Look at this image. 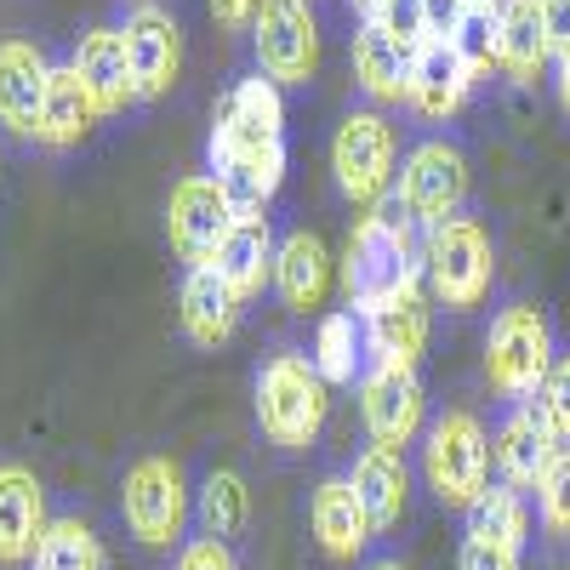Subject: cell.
Masks as SVG:
<instances>
[{"instance_id": "1", "label": "cell", "mask_w": 570, "mask_h": 570, "mask_svg": "<svg viewBox=\"0 0 570 570\" xmlns=\"http://www.w3.org/2000/svg\"><path fill=\"white\" fill-rule=\"evenodd\" d=\"M252 411H257V434L279 456L314 451L320 428L331 416V383L320 376L314 354H303V348L263 354V365L252 376Z\"/></svg>"}, {"instance_id": "2", "label": "cell", "mask_w": 570, "mask_h": 570, "mask_svg": "<svg viewBox=\"0 0 570 570\" xmlns=\"http://www.w3.org/2000/svg\"><path fill=\"white\" fill-rule=\"evenodd\" d=\"M422 240H428V234H422V223L400 206V195L376 200V206L354 223L348 252H343V292H348L354 314L371 308L376 297L400 292V285L422 279Z\"/></svg>"}, {"instance_id": "3", "label": "cell", "mask_w": 570, "mask_h": 570, "mask_svg": "<svg viewBox=\"0 0 570 570\" xmlns=\"http://www.w3.org/2000/svg\"><path fill=\"white\" fill-rule=\"evenodd\" d=\"M422 285L445 314H473L497 285V240L480 217H451L422 240Z\"/></svg>"}, {"instance_id": "4", "label": "cell", "mask_w": 570, "mask_h": 570, "mask_svg": "<svg viewBox=\"0 0 570 570\" xmlns=\"http://www.w3.org/2000/svg\"><path fill=\"white\" fill-rule=\"evenodd\" d=\"M491 434L485 422L473 416L468 405H445L422 434V480L428 491L440 497V508L451 513H468L491 491Z\"/></svg>"}, {"instance_id": "5", "label": "cell", "mask_w": 570, "mask_h": 570, "mask_svg": "<svg viewBox=\"0 0 570 570\" xmlns=\"http://www.w3.org/2000/svg\"><path fill=\"white\" fill-rule=\"evenodd\" d=\"M559 348H553V325L537 303H502L491 331H485V383L519 405V400H537L542 383H548V371H553Z\"/></svg>"}, {"instance_id": "6", "label": "cell", "mask_w": 570, "mask_h": 570, "mask_svg": "<svg viewBox=\"0 0 570 570\" xmlns=\"http://www.w3.org/2000/svg\"><path fill=\"white\" fill-rule=\"evenodd\" d=\"M195 513V491L183 480V462L177 456H137L120 480V519H126V537L149 553L183 548V525Z\"/></svg>"}, {"instance_id": "7", "label": "cell", "mask_w": 570, "mask_h": 570, "mask_svg": "<svg viewBox=\"0 0 570 570\" xmlns=\"http://www.w3.org/2000/svg\"><path fill=\"white\" fill-rule=\"evenodd\" d=\"M331 171L348 206H376L394 188V126L376 109H354L331 137Z\"/></svg>"}, {"instance_id": "8", "label": "cell", "mask_w": 570, "mask_h": 570, "mask_svg": "<svg viewBox=\"0 0 570 570\" xmlns=\"http://www.w3.org/2000/svg\"><path fill=\"white\" fill-rule=\"evenodd\" d=\"M468 183H473V171H468V155L456 149V142L422 137L416 149L405 155V166H400V206H405V212L422 223V234H428V228L462 217Z\"/></svg>"}, {"instance_id": "9", "label": "cell", "mask_w": 570, "mask_h": 570, "mask_svg": "<svg viewBox=\"0 0 570 570\" xmlns=\"http://www.w3.org/2000/svg\"><path fill=\"white\" fill-rule=\"evenodd\" d=\"M268 142H285V104H279V86H274L268 75H246V80L217 104V115H212L206 160H212V171H217V166H228L234 155L268 149Z\"/></svg>"}, {"instance_id": "10", "label": "cell", "mask_w": 570, "mask_h": 570, "mask_svg": "<svg viewBox=\"0 0 570 570\" xmlns=\"http://www.w3.org/2000/svg\"><path fill=\"white\" fill-rule=\"evenodd\" d=\"M234 223H240V212H234L228 188H223L212 171H188V177L171 188V200H166V240H171V252H177L188 268L212 263Z\"/></svg>"}, {"instance_id": "11", "label": "cell", "mask_w": 570, "mask_h": 570, "mask_svg": "<svg viewBox=\"0 0 570 570\" xmlns=\"http://www.w3.org/2000/svg\"><path fill=\"white\" fill-rule=\"evenodd\" d=\"M252 52L257 75L274 86H308L320 69V23L308 0H263V12L252 23Z\"/></svg>"}, {"instance_id": "12", "label": "cell", "mask_w": 570, "mask_h": 570, "mask_svg": "<svg viewBox=\"0 0 570 570\" xmlns=\"http://www.w3.org/2000/svg\"><path fill=\"white\" fill-rule=\"evenodd\" d=\"M360 422L371 445L383 451H400L416 445L428 434V394H422V376L416 371H400V365H365L360 376Z\"/></svg>"}, {"instance_id": "13", "label": "cell", "mask_w": 570, "mask_h": 570, "mask_svg": "<svg viewBox=\"0 0 570 570\" xmlns=\"http://www.w3.org/2000/svg\"><path fill=\"white\" fill-rule=\"evenodd\" d=\"M428 285L411 279L400 292L376 297L371 308H360L365 320V354L371 365H400V371H416L422 354H428V331H434V308H428Z\"/></svg>"}, {"instance_id": "14", "label": "cell", "mask_w": 570, "mask_h": 570, "mask_svg": "<svg viewBox=\"0 0 570 570\" xmlns=\"http://www.w3.org/2000/svg\"><path fill=\"white\" fill-rule=\"evenodd\" d=\"M559 451H564V445H559V434H553L542 400L508 405V416L497 422V440H491L497 473H502V485H513V491H537Z\"/></svg>"}, {"instance_id": "15", "label": "cell", "mask_w": 570, "mask_h": 570, "mask_svg": "<svg viewBox=\"0 0 570 570\" xmlns=\"http://www.w3.org/2000/svg\"><path fill=\"white\" fill-rule=\"evenodd\" d=\"M126 58H131V80H137V104H155L177 86V69H183V29L171 12L160 7H131L126 23Z\"/></svg>"}, {"instance_id": "16", "label": "cell", "mask_w": 570, "mask_h": 570, "mask_svg": "<svg viewBox=\"0 0 570 570\" xmlns=\"http://www.w3.org/2000/svg\"><path fill=\"white\" fill-rule=\"evenodd\" d=\"M308 531H314L320 553L337 559V564H354L376 542L371 513H365V502H360L348 473H325V480L314 485V497H308Z\"/></svg>"}, {"instance_id": "17", "label": "cell", "mask_w": 570, "mask_h": 570, "mask_svg": "<svg viewBox=\"0 0 570 570\" xmlns=\"http://www.w3.org/2000/svg\"><path fill=\"white\" fill-rule=\"evenodd\" d=\"M46 80H52V63L40 58L35 40H23V35L0 40V126H7L12 137H23V142L40 137Z\"/></svg>"}, {"instance_id": "18", "label": "cell", "mask_w": 570, "mask_h": 570, "mask_svg": "<svg viewBox=\"0 0 570 570\" xmlns=\"http://www.w3.org/2000/svg\"><path fill=\"white\" fill-rule=\"evenodd\" d=\"M46 485L23 462H0V564H29L46 537Z\"/></svg>"}, {"instance_id": "19", "label": "cell", "mask_w": 570, "mask_h": 570, "mask_svg": "<svg viewBox=\"0 0 570 570\" xmlns=\"http://www.w3.org/2000/svg\"><path fill=\"white\" fill-rule=\"evenodd\" d=\"M75 75L91 91L98 115H126L137 104V80H131V58H126V35L115 23L86 29L75 46Z\"/></svg>"}, {"instance_id": "20", "label": "cell", "mask_w": 570, "mask_h": 570, "mask_svg": "<svg viewBox=\"0 0 570 570\" xmlns=\"http://www.w3.org/2000/svg\"><path fill=\"white\" fill-rule=\"evenodd\" d=\"M240 297L223 285V274L212 263L188 268L183 274V292H177V314H183V337L195 348H223L234 337V325H240Z\"/></svg>"}, {"instance_id": "21", "label": "cell", "mask_w": 570, "mask_h": 570, "mask_svg": "<svg viewBox=\"0 0 570 570\" xmlns=\"http://www.w3.org/2000/svg\"><path fill=\"white\" fill-rule=\"evenodd\" d=\"M348 480H354V491H360V502L371 513V531L376 537L400 531V519L411 508V468H405V456L383 451V445H365L354 456V468H348Z\"/></svg>"}, {"instance_id": "22", "label": "cell", "mask_w": 570, "mask_h": 570, "mask_svg": "<svg viewBox=\"0 0 570 570\" xmlns=\"http://www.w3.org/2000/svg\"><path fill=\"white\" fill-rule=\"evenodd\" d=\"M274 292L292 314H308L331 292V252L314 228H292L274 252Z\"/></svg>"}, {"instance_id": "23", "label": "cell", "mask_w": 570, "mask_h": 570, "mask_svg": "<svg viewBox=\"0 0 570 570\" xmlns=\"http://www.w3.org/2000/svg\"><path fill=\"white\" fill-rule=\"evenodd\" d=\"M548 58H553V46L542 29V0H502L497 7V69L513 86H537Z\"/></svg>"}, {"instance_id": "24", "label": "cell", "mask_w": 570, "mask_h": 570, "mask_svg": "<svg viewBox=\"0 0 570 570\" xmlns=\"http://www.w3.org/2000/svg\"><path fill=\"white\" fill-rule=\"evenodd\" d=\"M274 252H279V240H274V228H268V217H240L228 228V240L217 246V257H212V268L223 274V285L240 303H252L263 285L274 279Z\"/></svg>"}, {"instance_id": "25", "label": "cell", "mask_w": 570, "mask_h": 570, "mask_svg": "<svg viewBox=\"0 0 570 570\" xmlns=\"http://www.w3.org/2000/svg\"><path fill=\"white\" fill-rule=\"evenodd\" d=\"M98 104H91V91L80 86L75 63H58L52 80H46V104H40V149H75L86 142V131L98 126Z\"/></svg>"}, {"instance_id": "26", "label": "cell", "mask_w": 570, "mask_h": 570, "mask_svg": "<svg viewBox=\"0 0 570 570\" xmlns=\"http://www.w3.org/2000/svg\"><path fill=\"white\" fill-rule=\"evenodd\" d=\"M411 69H416V58L400 52L383 23H360V35H354V80H360V91L371 104H405Z\"/></svg>"}, {"instance_id": "27", "label": "cell", "mask_w": 570, "mask_h": 570, "mask_svg": "<svg viewBox=\"0 0 570 570\" xmlns=\"http://www.w3.org/2000/svg\"><path fill=\"white\" fill-rule=\"evenodd\" d=\"M468 91H473V75L462 69V58L451 52L445 40H434V46L416 58V69H411L405 104H411V115H422V120H451V115L462 109Z\"/></svg>"}, {"instance_id": "28", "label": "cell", "mask_w": 570, "mask_h": 570, "mask_svg": "<svg viewBox=\"0 0 570 570\" xmlns=\"http://www.w3.org/2000/svg\"><path fill=\"white\" fill-rule=\"evenodd\" d=\"M314 365H320V376L331 389H354L365 376V365H371V354H365V320L348 314V308L320 314V325H314Z\"/></svg>"}, {"instance_id": "29", "label": "cell", "mask_w": 570, "mask_h": 570, "mask_svg": "<svg viewBox=\"0 0 570 570\" xmlns=\"http://www.w3.org/2000/svg\"><path fill=\"white\" fill-rule=\"evenodd\" d=\"M212 177L228 188V200H234V212H240V217H263V206L279 195V183H285V142H268V149H252V155H234Z\"/></svg>"}, {"instance_id": "30", "label": "cell", "mask_w": 570, "mask_h": 570, "mask_svg": "<svg viewBox=\"0 0 570 570\" xmlns=\"http://www.w3.org/2000/svg\"><path fill=\"white\" fill-rule=\"evenodd\" d=\"M195 519H200V537H217L234 548V537L246 531V519H252V491L246 480L234 468H212L200 491H195Z\"/></svg>"}, {"instance_id": "31", "label": "cell", "mask_w": 570, "mask_h": 570, "mask_svg": "<svg viewBox=\"0 0 570 570\" xmlns=\"http://www.w3.org/2000/svg\"><path fill=\"white\" fill-rule=\"evenodd\" d=\"M29 564H35V570H109L98 531H91L80 513H63V519H52Z\"/></svg>"}, {"instance_id": "32", "label": "cell", "mask_w": 570, "mask_h": 570, "mask_svg": "<svg viewBox=\"0 0 570 570\" xmlns=\"http://www.w3.org/2000/svg\"><path fill=\"white\" fill-rule=\"evenodd\" d=\"M462 519H468V531H485L497 542H513V548L531 542V502H525V491H513V485H491Z\"/></svg>"}, {"instance_id": "33", "label": "cell", "mask_w": 570, "mask_h": 570, "mask_svg": "<svg viewBox=\"0 0 570 570\" xmlns=\"http://www.w3.org/2000/svg\"><path fill=\"white\" fill-rule=\"evenodd\" d=\"M537 525L548 542H570V445L553 456V468L542 473V485H537Z\"/></svg>"}, {"instance_id": "34", "label": "cell", "mask_w": 570, "mask_h": 570, "mask_svg": "<svg viewBox=\"0 0 570 570\" xmlns=\"http://www.w3.org/2000/svg\"><path fill=\"white\" fill-rule=\"evenodd\" d=\"M445 46L462 58V69L473 80L491 75V63H497V12H462V23H456V35Z\"/></svg>"}, {"instance_id": "35", "label": "cell", "mask_w": 570, "mask_h": 570, "mask_svg": "<svg viewBox=\"0 0 570 570\" xmlns=\"http://www.w3.org/2000/svg\"><path fill=\"white\" fill-rule=\"evenodd\" d=\"M383 29L394 35V46H400V52H411V58H422L428 46L440 40V35H434V12H428V0H394V7L383 12Z\"/></svg>"}, {"instance_id": "36", "label": "cell", "mask_w": 570, "mask_h": 570, "mask_svg": "<svg viewBox=\"0 0 570 570\" xmlns=\"http://www.w3.org/2000/svg\"><path fill=\"white\" fill-rule=\"evenodd\" d=\"M456 570H525V548L497 542V537H485V531H462Z\"/></svg>"}, {"instance_id": "37", "label": "cell", "mask_w": 570, "mask_h": 570, "mask_svg": "<svg viewBox=\"0 0 570 570\" xmlns=\"http://www.w3.org/2000/svg\"><path fill=\"white\" fill-rule=\"evenodd\" d=\"M542 411H548V422H553V434H559V445H570V348L553 360V371H548V383H542Z\"/></svg>"}, {"instance_id": "38", "label": "cell", "mask_w": 570, "mask_h": 570, "mask_svg": "<svg viewBox=\"0 0 570 570\" xmlns=\"http://www.w3.org/2000/svg\"><path fill=\"white\" fill-rule=\"evenodd\" d=\"M171 570H240V559H234V548L217 542V537H188L177 548Z\"/></svg>"}, {"instance_id": "39", "label": "cell", "mask_w": 570, "mask_h": 570, "mask_svg": "<svg viewBox=\"0 0 570 570\" xmlns=\"http://www.w3.org/2000/svg\"><path fill=\"white\" fill-rule=\"evenodd\" d=\"M257 12H263V0H212V18H217V29H228V35H246V29L257 23Z\"/></svg>"}, {"instance_id": "40", "label": "cell", "mask_w": 570, "mask_h": 570, "mask_svg": "<svg viewBox=\"0 0 570 570\" xmlns=\"http://www.w3.org/2000/svg\"><path fill=\"white\" fill-rule=\"evenodd\" d=\"M542 29H548L553 58L570 52V0H542Z\"/></svg>"}, {"instance_id": "41", "label": "cell", "mask_w": 570, "mask_h": 570, "mask_svg": "<svg viewBox=\"0 0 570 570\" xmlns=\"http://www.w3.org/2000/svg\"><path fill=\"white\" fill-rule=\"evenodd\" d=\"M553 91H559V109L570 115V52L553 58Z\"/></svg>"}, {"instance_id": "42", "label": "cell", "mask_w": 570, "mask_h": 570, "mask_svg": "<svg viewBox=\"0 0 570 570\" xmlns=\"http://www.w3.org/2000/svg\"><path fill=\"white\" fill-rule=\"evenodd\" d=\"M389 7H394V0H348V12H354L360 23H383Z\"/></svg>"}, {"instance_id": "43", "label": "cell", "mask_w": 570, "mask_h": 570, "mask_svg": "<svg viewBox=\"0 0 570 570\" xmlns=\"http://www.w3.org/2000/svg\"><path fill=\"white\" fill-rule=\"evenodd\" d=\"M502 0H462V12H497Z\"/></svg>"}, {"instance_id": "44", "label": "cell", "mask_w": 570, "mask_h": 570, "mask_svg": "<svg viewBox=\"0 0 570 570\" xmlns=\"http://www.w3.org/2000/svg\"><path fill=\"white\" fill-rule=\"evenodd\" d=\"M365 570H405L400 559H376V564H365Z\"/></svg>"}, {"instance_id": "45", "label": "cell", "mask_w": 570, "mask_h": 570, "mask_svg": "<svg viewBox=\"0 0 570 570\" xmlns=\"http://www.w3.org/2000/svg\"><path fill=\"white\" fill-rule=\"evenodd\" d=\"M131 7H155V0H131Z\"/></svg>"}]
</instances>
